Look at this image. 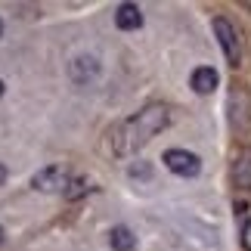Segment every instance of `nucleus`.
<instances>
[{
  "label": "nucleus",
  "instance_id": "f257e3e1",
  "mask_svg": "<svg viewBox=\"0 0 251 251\" xmlns=\"http://www.w3.org/2000/svg\"><path fill=\"white\" fill-rule=\"evenodd\" d=\"M171 121V115L165 105H146L143 112H137V118L118 124L115 130H109V137L115 140V152H127V149H137L143 143H149L158 130H165Z\"/></svg>",
  "mask_w": 251,
  "mask_h": 251
},
{
  "label": "nucleus",
  "instance_id": "9b49d317",
  "mask_svg": "<svg viewBox=\"0 0 251 251\" xmlns=\"http://www.w3.org/2000/svg\"><path fill=\"white\" fill-rule=\"evenodd\" d=\"M242 245H245V248L251 251V220H248V224L242 226Z\"/></svg>",
  "mask_w": 251,
  "mask_h": 251
},
{
  "label": "nucleus",
  "instance_id": "f8f14e48",
  "mask_svg": "<svg viewBox=\"0 0 251 251\" xmlns=\"http://www.w3.org/2000/svg\"><path fill=\"white\" fill-rule=\"evenodd\" d=\"M130 177H149V168L146 165H133L130 168Z\"/></svg>",
  "mask_w": 251,
  "mask_h": 251
},
{
  "label": "nucleus",
  "instance_id": "dca6fc26",
  "mask_svg": "<svg viewBox=\"0 0 251 251\" xmlns=\"http://www.w3.org/2000/svg\"><path fill=\"white\" fill-rule=\"evenodd\" d=\"M0 34H3V22H0Z\"/></svg>",
  "mask_w": 251,
  "mask_h": 251
},
{
  "label": "nucleus",
  "instance_id": "f03ea898",
  "mask_svg": "<svg viewBox=\"0 0 251 251\" xmlns=\"http://www.w3.org/2000/svg\"><path fill=\"white\" fill-rule=\"evenodd\" d=\"M229 124H233V130L242 133V137L251 133V93L239 84L233 87V93H229Z\"/></svg>",
  "mask_w": 251,
  "mask_h": 251
},
{
  "label": "nucleus",
  "instance_id": "1a4fd4ad",
  "mask_svg": "<svg viewBox=\"0 0 251 251\" xmlns=\"http://www.w3.org/2000/svg\"><path fill=\"white\" fill-rule=\"evenodd\" d=\"M233 177H236V183H239L242 189H251V152H245V155L236 161Z\"/></svg>",
  "mask_w": 251,
  "mask_h": 251
},
{
  "label": "nucleus",
  "instance_id": "0eeeda50",
  "mask_svg": "<svg viewBox=\"0 0 251 251\" xmlns=\"http://www.w3.org/2000/svg\"><path fill=\"white\" fill-rule=\"evenodd\" d=\"M189 84H192V90H196V93L208 96V93H214V87H217V72L211 69V65H201V69L192 72Z\"/></svg>",
  "mask_w": 251,
  "mask_h": 251
},
{
  "label": "nucleus",
  "instance_id": "ddd939ff",
  "mask_svg": "<svg viewBox=\"0 0 251 251\" xmlns=\"http://www.w3.org/2000/svg\"><path fill=\"white\" fill-rule=\"evenodd\" d=\"M3 180H6V168H3V165H0V183H3Z\"/></svg>",
  "mask_w": 251,
  "mask_h": 251
},
{
  "label": "nucleus",
  "instance_id": "20e7f679",
  "mask_svg": "<svg viewBox=\"0 0 251 251\" xmlns=\"http://www.w3.org/2000/svg\"><path fill=\"white\" fill-rule=\"evenodd\" d=\"M214 34H217L220 47H224L226 59L233 62V65L242 62V41H239V31H236V28L226 22L224 16H217V19H214Z\"/></svg>",
  "mask_w": 251,
  "mask_h": 251
},
{
  "label": "nucleus",
  "instance_id": "423d86ee",
  "mask_svg": "<svg viewBox=\"0 0 251 251\" xmlns=\"http://www.w3.org/2000/svg\"><path fill=\"white\" fill-rule=\"evenodd\" d=\"M115 25L124 28V31H137V28L143 25V13L137 3H121L118 9H115Z\"/></svg>",
  "mask_w": 251,
  "mask_h": 251
},
{
  "label": "nucleus",
  "instance_id": "4468645a",
  "mask_svg": "<svg viewBox=\"0 0 251 251\" xmlns=\"http://www.w3.org/2000/svg\"><path fill=\"white\" fill-rule=\"evenodd\" d=\"M0 245H3V229H0Z\"/></svg>",
  "mask_w": 251,
  "mask_h": 251
},
{
  "label": "nucleus",
  "instance_id": "9d476101",
  "mask_svg": "<svg viewBox=\"0 0 251 251\" xmlns=\"http://www.w3.org/2000/svg\"><path fill=\"white\" fill-rule=\"evenodd\" d=\"M90 189H93V186H90V180H87V177H78V180H72V183H69L65 196H69V199H81L84 192H90Z\"/></svg>",
  "mask_w": 251,
  "mask_h": 251
},
{
  "label": "nucleus",
  "instance_id": "6e6552de",
  "mask_svg": "<svg viewBox=\"0 0 251 251\" xmlns=\"http://www.w3.org/2000/svg\"><path fill=\"white\" fill-rule=\"evenodd\" d=\"M109 245H112L115 251H130L133 245H137V236H133L127 226H112V233H109Z\"/></svg>",
  "mask_w": 251,
  "mask_h": 251
},
{
  "label": "nucleus",
  "instance_id": "39448f33",
  "mask_svg": "<svg viewBox=\"0 0 251 251\" xmlns=\"http://www.w3.org/2000/svg\"><path fill=\"white\" fill-rule=\"evenodd\" d=\"M69 174H65L62 165H50V168H44V171H37L34 174V180H31V186L34 189H41V192H65L69 189Z\"/></svg>",
  "mask_w": 251,
  "mask_h": 251
},
{
  "label": "nucleus",
  "instance_id": "2eb2a0df",
  "mask_svg": "<svg viewBox=\"0 0 251 251\" xmlns=\"http://www.w3.org/2000/svg\"><path fill=\"white\" fill-rule=\"evenodd\" d=\"M0 96H3V81H0Z\"/></svg>",
  "mask_w": 251,
  "mask_h": 251
},
{
  "label": "nucleus",
  "instance_id": "7ed1b4c3",
  "mask_svg": "<svg viewBox=\"0 0 251 251\" xmlns=\"http://www.w3.org/2000/svg\"><path fill=\"white\" fill-rule=\"evenodd\" d=\"M165 168L171 174H177V177H199V171H201V161L196 152H186V149H168L165 152Z\"/></svg>",
  "mask_w": 251,
  "mask_h": 251
}]
</instances>
